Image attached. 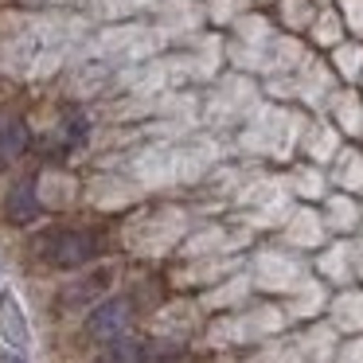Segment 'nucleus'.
<instances>
[{"label": "nucleus", "mask_w": 363, "mask_h": 363, "mask_svg": "<svg viewBox=\"0 0 363 363\" xmlns=\"http://www.w3.org/2000/svg\"><path fill=\"white\" fill-rule=\"evenodd\" d=\"M141 355H145V347L137 344V340H110L106 344V352H98V359L94 363H141Z\"/></svg>", "instance_id": "6"}, {"label": "nucleus", "mask_w": 363, "mask_h": 363, "mask_svg": "<svg viewBox=\"0 0 363 363\" xmlns=\"http://www.w3.org/2000/svg\"><path fill=\"white\" fill-rule=\"evenodd\" d=\"M125 324H129V301L125 297H113V301H106V305H98L94 313H90L86 332L94 340H118Z\"/></svg>", "instance_id": "3"}, {"label": "nucleus", "mask_w": 363, "mask_h": 363, "mask_svg": "<svg viewBox=\"0 0 363 363\" xmlns=\"http://www.w3.org/2000/svg\"><path fill=\"white\" fill-rule=\"evenodd\" d=\"M24 145H28V125L16 113H0V168L12 164L24 152Z\"/></svg>", "instance_id": "5"}, {"label": "nucleus", "mask_w": 363, "mask_h": 363, "mask_svg": "<svg viewBox=\"0 0 363 363\" xmlns=\"http://www.w3.org/2000/svg\"><path fill=\"white\" fill-rule=\"evenodd\" d=\"M98 254V238L90 230H48L40 238V258L48 266H59V269H74V266H86L90 258Z\"/></svg>", "instance_id": "1"}, {"label": "nucleus", "mask_w": 363, "mask_h": 363, "mask_svg": "<svg viewBox=\"0 0 363 363\" xmlns=\"http://www.w3.org/2000/svg\"><path fill=\"white\" fill-rule=\"evenodd\" d=\"M4 215H9V223H16V227H28V223L40 219V199H35V184L32 180H20L16 188L9 191Z\"/></svg>", "instance_id": "4"}, {"label": "nucleus", "mask_w": 363, "mask_h": 363, "mask_svg": "<svg viewBox=\"0 0 363 363\" xmlns=\"http://www.w3.org/2000/svg\"><path fill=\"white\" fill-rule=\"evenodd\" d=\"M0 336H4L9 347H16V352L32 347V328H28V316H24V308H20L12 289H0Z\"/></svg>", "instance_id": "2"}]
</instances>
